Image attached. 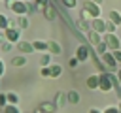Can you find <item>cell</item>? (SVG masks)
Segmentation results:
<instances>
[{
	"instance_id": "obj_30",
	"label": "cell",
	"mask_w": 121,
	"mask_h": 113,
	"mask_svg": "<svg viewBox=\"0 0 121 113\" xmlns=\"http://www.w3.org/2000/svg\"><path fill=\"white\" fill-rule=\"evenodd\" d=\"M11 45H13V43H9V41H4V43H2V51H11Z\"/></svg>"
},
{
	"instance_id": "obj_31",
	"label": "cell",
	"mask_w": 121,
	"mask_h": 113,
	"mask_svg": "<svg viewBox=\"0 0 121 113\" xmlns=\"http://www.w3.org/2000/svg\"><path fill=\"white\" fill-rule=\"evenodd\" d=\"M34 2H36L38 6H42V8H45V6L49 4V0H34Z\"/></svg>"
},
{
	"instance_id": "obj_1",
	"label": "cell",
	"mask_w": 121,
	"mask_h": 113,
	"mask_svg": "<svg viewBox=\"0 0 121 113\" xmlns=\"http://www.w3.org/2000/svg\"><path fill=\"white\" fill-rule=\"evenodd\" d=\"M81 13H83L85 19H89V17H91V19H96V17L100 15V6L87 0V2L83 4V11H81Z\"/></svg>"
},
{
	"instance_id": "obj_25",
	"label": "cell",
	"mask_w": 121,
	"mask_h": 113,
	"mask_svg": "<svg viewBox=\"0 0 121 113\" xmlns=\"http://www.w3.org/2000/svg\"><path fill=\"white\" fill-rule=\"evenodd\" d=\"M106 49H108V45H106L104 41H100V43L96 45V51H98V55H104V53H106Z\"/></svg>"
},
{
	"instance_id": "obj_40",
	"label": "cell",
	"mask_w": 121,
	"mask_h": 113,
	"mask_svg": "<svg viewBox=\"0 0 121 113\" xmlns=\"http://www.w3.org/2000/svg\"><path fill=\"white\" fill-rule=\"evenodd\" d=\"M119 26H121V24H119Z\"/></svg>"
},
{
	"instance_id": "obj_7",
	"label": "cell",
	"mask_w": 121,
	"mask_h": 113,
	"mask_svg": "<svg viewBox=\"0 0 121 113\" xmlns=\"http://www.w3.org/2000/svg\"><path fill=\"white\" fill-rule=\"evenodd\" d=\"M91 26H93V30H95V32H98V34H102V32L106 30V24H104V21H102V19H98V17H96V19H93Z\"/></svg>"
},
{
	"instance_id": "obj_23",
	"label": "cell",
	"mask_w": 121,
	"mask_h": 113,
	"mask_svg": "<svg viewBox=\"0 0 121 113\" xmlns=\"http://www.w3.org/2000/svg\"><path fill=\"white\" fill-rule=\"evenodd\" d=\"M2 113H21V111H19V107H17V105H11V104H8V105L2 109Z\"/></svg>"
},
{
	"instance_id": "obj_38",
	"label": "cell",
	"mask_w": 121,
	"mask_h": 113,
	"mask_svg": "<svg viewBox=\"0 0 121 113\" xmlns=\"http://www.w3.org/2000/svg\"><path fill=\"white\" fill-rule=\"evenodd\" d=\"M23 2H26V4H30V2H32V0H23Z\"/></svg>"
},
{
	"instance_id": "obj_17",
	"label": "cell",
	"mask_w": 121,
	"mask_h": 113,
	"mask_svg": "<svg viewBox=\"0 0 121 113\" xmlns=\"http://www.w3.org/2000/svg\"><path fill=\"white\" fill-rule=\"evenodd\" d=\"M6 96H8V104H11V105H17V104H19L17 92H6Z\"/></svg>"
},
{
	"instance_id": "obj_39",
	"label": "cell",
	"mask_w": 121,
	"mask_h": 113,
	"mask_svg": "<svg viewBox=\"0 0 121 113\" xmlns=\"http://www.w3.org/2000/svg\"><path fill=\"white\" fill-rule=\"evenodd\" d=\"M0 113H2V107H0Z\"/></svg>"
},
{
	"instance_id": "obj_3",
	"label": "cell",
	"mask_w": 121,
	"mask_h": 113,
	"mask_svg": "<svg viewBox=\"0 0 121 113\" xmlns=\"http://www.w3.org/2000/svg\"><path fill=\"white\" fill-rule=\"evenodd\" d=\"M4 36H6V41H9V43H19L21 40V32H19V28H15V26H9L8 30H4Z\"/></svg>"
},
{
	"instance_id": "obj_20",
	"label": "cell",
	"mask_w": 121,
	"mask_h": 113,
	"mask_svg": "<svg viewBox=\"0 0 121 113\" xmlns=\"http://www.w3.org/2000/svg\"><path fill=\"white\" fill-rule=\"evenodd\" d=\"M9 26H11V21L6 15H0V30H8Z\"/></svg>"
},
{
	"instance_id": "obj_32",
	"label": "cell",
	"mask_w": 121,
	"mask_h": 113,
	"mask_svg": "<svg viewBox=\"0 0 121 113\" xmlns=\"http://www.w3.org/2000/svg\"><path fill=\"white\" fill-rule=\"evenodd\" d=\"M104 113H119V109H117V107H108Z\"/></svg>"
},
{
	"instance_id": "obj_14",
	"label": "cell",
	"mask_w": 121,
	"mask_h": 113,
	"mask_svg": "<svg viewBox=\"0 0 121 113\" xmlns=\"http://www.w3.org/2000/svg\"><path fill=\"white\" fill-rule=\"evenodd\" d=\"M40 109H42L43 113H55L57 105H55V104H49V102H43V104H40Z\"/></svg>"
},
{
	"instance_id": "obj_33",
	"label": "cell",
	"mask_w": 121,
	"mask_h": 113,
	"mask_svg": "<svg viewBox=\"0 0 121 113\" xmlns=\"http://www.w3.org/2000/svg\"><path fill=\"white\" fill-rule=\"evenodd\" d=\"M4 72H6V66H4V62H2V60H0V77H2V75H4Z\"/></svg>"
},
{
	"instance_id": "obj_13",
	"label": "cell",
	"mask_w": 121,
	"mask_h": 113,
	"mask_svg": "<svg viewBox=\"0 0 121 113\" xmlns=\"http://www.w3.org/2000/svg\"><path fill=\"white\" fill-rule=\"evenodd\" d=\"M62 73V68L59 64H49V77H59Z\"/></svg>"
},
{
	"instance_id": "obj_29",
	"label": "cell",
	"mask_w": 121,
	"mask_h": 113,
	"mask_svg": "<svg viewBox=\"0 0 121 113\" xmlns=\"http://www.w3.org/2000/svg\"><path fill=\"white\" fill-rule=\"evenodd\" d=\"M112 55H113V58H115L117 62H121V51H119V49H115V51H112Z\"/></svg>"
},
{
	"instance_id": "obj_28",
	"label": "cell",
	"mask_w": 121,
	"mask_h": 113,
	"mask_svg": "<svg viewBox=\"0 0 121 113\" xmlns=\"http://www.w3.org/2000/svg\"><path fill=\"white\" fill-rule=\"evenodd\" d=\"M78 64H79V60H78V58H76V56H72V58H70V60H68V66H70V68H76V66H78Z\"/></svg>"
},
{
	"instance_id": "obj_2",
	"label": "cell",
	"mask_w": 121,
	"mask_h": 113,
	"mask_svg": "<svg viewBox=\"0 0 121 113\" xmlns=\"http://www.w3.org/2000/svg\"><path fill=\"white\" fill-rule=\"evenodd\" d=\"M9 9L15 13V15H26L28 13V4L26 2H23V0H15L13 4H9Z\"/></svg>"
},
{
	"instance_id": "obj_36",
	"label": "cell",
	"mask_w": 121,
	"mask_h": 113,
	"mask_svg": "<svg viewBox=\"0 0 121 113\" xmlns=\"http://www.w3.org/2000/svg\"><path fill=\"white\" fill-rule=\"evenodd\" d=\"M13 2H15V0H6V4H8V6H9V4H13Z\"/></svg>"
},
{
	"instance_id": "obj_19",
	"label": "cell",
	"mask_w": 121,
	"mask_h": 113,
	"mask_svg": "<svg viewBox=\"0 0 121 113\" xmlns=\"http://www.w3.org/2000/svg\"><path fill=\"white\" fill-rule=\"evenodd\" d=\"M66 102H68V100H66V94L59 92V94H57V98H55V105H57V107H62Z\"/></svg>"
},
{
	"instance_id": "obj_16",
	"label": "cell",
	"mask_w": 121,
	"mask_h": 113,
	"mask_svg": "<svg viewBox=\"0 0 121 113\" xmlns=\"http://www.w3.org/2000/svg\"><path fill=\"white\" fill-rule=\"evenodd\" d=\"M32 47H34V51H47V41L36 40V41H32Z\"/></svg>"
},
{
	"instance_id": "obj_8",
	"label": "cell",
	"mask_w": 121,
	"mask_h": 113,
	"mask_svg": "<svg viewBox=\"0 0 121 113\" xmlns=\"http://www.w3.org/2000/svg\"><path fill=\"white\" fill-rule=\"evenodd\" d=\"M100 56H102V60H104L106 66H110V68H117V60L113 58L112 53H104V55H100Z\"/></svg>"
},
{
	"instance_id": "obj_11",
	"label": "cell",
	"mask_w": 121,
	"mask_h": 113,
	"mask_svg": "<svg viewBox=\"0 0 121 113\" xmlns=\"http://www.w3.org/2000/svg\"><path fill=\"white\" fill-rule=\"evenodd\" d=\"M25 64H26V56H25V55H17V56L11 58V66H15V68L25 66Z\"/></svg>"
},
{
	"instance_id": "obj_4",
	"label": "cell",
	"mask_w": 121,
	"mask_h": 113,
	"mask_svg": "<svg viewBox=\"0 0 121 113\" xmlns=\"http://www.w3.org/2000/svg\"><path fill=\"white\" fill-rule=\"evenodd\" d=\"M98 79H100V83H98V89L100 90H104V92H108V90H112L113 89V79H112V75H106V73H102V75H98Z\"/></svg>"
},
{
	"instance_id": "obj_5",
	"label": "cell",
	"mask_w": 121,
	"mask_h": 113,
	"mask_svg": "<svg viewBox=\"0 0 121 113\" xmlns=\"http://www.w3.org/2000/svg\"><path fill=\"white\" fill-rule=\"evenodd\" d=\"M102 41L108 45V49H112V51H115V49H119V40L113 36V34H104L102 36Z\"/></svg>"
},
{
	"instance_id": "obj_21",
	"label": "cell",
	"mask_w": 121,
	"mask_h": 113,
	"mask_svg": "<svg viewBox=\"0 0 121 113\" xmlns=\"http://www.w3.org/2000/svg\"><path fill=\"white\" fill-rule=\"evenodd\" d=\"M110 21L113 24H121V13L119 11H110Z\"/></svg>"
},
{
	"instance_id": "obj_26",
	"label": "cell",
	"mask_w": 121,
	"mask_h": 113,
	"mask_svg": "<svg viewBox=\"0 0 121 113\" xmlns=\"http://www.w3.org/2000/svg\"><path fill=\"white\" fill-rule=\"evenodd\" d=\"M6 105H8V96H6V94H4V92H0V107H2V109H4V107H6Z\"/></svg>"
},
{
	"instance_id": "obj_24",
	"label": "cell",
	"mask_w": 121,
	"mask_h": 113,
	"mask_svg": "<svg viewBox=\"0 0 121 113\" xmlns=\"http://www.w3.org/2000/svg\"><path fill=\"white\" fill-rule=\"evenodd\" d=\"M17 23H19V28H26V26H28V19H26V15H21Z\"/></svg>"
},
{
	"instance_id": "obj_6",
	"label": "cell",
	"mask_w": 121,
	"mask_h": 113,
	"mask_svg": "<svg viewBox=\"0 0 121 113\" xmlns=\"http://www.w3.org/2000/svg\"><path fill=\"white\" fill-rule=\"evenodd\" d=\"M76 58H78L79 62L87 60V58H89V47H87V45H79L78 51H76Z\"/></svg>"
},
{
	"instance_id": "obj_37",
	"label": "cell",
	"mask_w": 121,
	"mask_h": 113,
	"mask_svg": "<svg viewBox=\"0 0 121 113\" xmlns=\"http://www.w3.org/2000/svg\"><path fill=\"white\" fill-rule=\"evenodd\" d=\"M34 113H43V111H42V109H40V107H38V109H36V111H34Z\"/></svg>"
},
{
	"instance_id": "obj_12",
	"label": "cell",
	"mask_w": 121,
	"mask_h": 113,
	"mask_svg": "<svg viewBox=\"0 0 121 113\" xmlns=\"http://www.w3.org/2000/svg\"><path fill=\"white\" fill-rule=\"evenodd\" d=\"M98 83H100V79H98V75H89V77H87V87H89L91 90H95V89H98Z\"/></svg>"
},
{
	"instance_id": "obj_18",
	"label": "cell",
	"mask_w": 121,
	"mask_h": 113,
	"mask_svg": "<svg viewBox=\"0 0 121 113\" xmlns=\"http://www.w3.org/2000/svg\"><path fill=\"white\" fill-rule=\"evenodd\" d=\"M66 100H68L70 104H78V102H79V94H78L76 90H70V92L66 94Z\"/></svg>"
},
{
	"instance_id": "obj_9",
	"label": "cell",
	"mask_w": 121,
	"mask_h": 113,
	"mask_svg": "<svg viewBox=\"0 0 121 113\" xmlns=\"http://www.w3.org/2000/svg\"><path fill=\"white\" fill-rule=\"evenodd\" d=\"M17 49H19L21 53H32V51H34L32 43H30V41H25V40H21V41L17 43Z\"/></svg>"
},
{
	"instance_id": "obj_15",
	"label": "cell",
	"mask_w": 121,
	"mask_h": 113,
	"mask_svg": "<svg viewBox=\"0 0 121 113\" xmlns=\"http://www.w3.org/2000/svg\"><path fill=\"white\" fill-rule=\"evenodd\" d=\"M43 15H45V19H49V21H53V19H55V8L47 4V6L43 8Z\"/></svg>"
},
{
	"instance_id": "obj_34",
	"label": "cell",
	"mask_w": 121,
	"mask_h": 113,
	"mask_svg": "<svg viewBox=\"0 0 121 113\" xmlns=\"http://www.w3.org/2000/svg\"><path fill=\"white\" fill-rule=\"evenodd\" d=\"M117 79H119V83H121V70H117Z\"/></svg>"
},
{
	"instance_id": "obj_10",
	"label": "cell",
	"mask_w": 121,
	"mask_h": 113,
	"mask_svg": "<svg viewBox=\"0 0 121 113\" xmlns=\"http://www.w3.org/2000/svg\"><path fill=\"white\" fill-rule=\"evenodd\" d=\"M47 53H51V55H60L62 49H60V45H59L57 41H47Z\"/></svg>"
},
{
	"instance_id": "obj_35",
	"label": "cell",
	"mask_w": 121,
	"mask_h": 113,
	"mask_svg": "<svg viewBox=\"0 0 121 113\" xmlns=\"http://www.w3.org/2000/svg\"><path fill=\"white\" fill-rule=\"evenodd\" d=\"M89 113H100V111H98V109H95V107H93V109H91V111H89Z\"/></svg>"
},
{
	"instance_id": "obj_22",
	"label": "cell",
	"mask_w": 121,
	"mask_h": 113,
	"mask_svg": "<svg viewBox=\"0 0 121 113\" xmlns=\"http://www.w3.org/2000/svg\"><path fill=\"white\" fill-rule=\"evenodd\" d=\"M40 64H42V68L43 66H49L51 64V53H43L42 58H40Z\"/></svg>"
},
{
	"instance_id": "obj_27",
	"label": "cell",
	"mask_w": 121,
	"mask_h": 113,
	"mask_svg": "<svg viewBox=\"0 0 121 113\" xmlns=\"http://www.w3.org/2000/svg\"><path fill=\"white\" fill-rule=\"evenodd\" d=\"M66 8H76V4H78V0H60Z\"/></svg>"
}]
</instances>
